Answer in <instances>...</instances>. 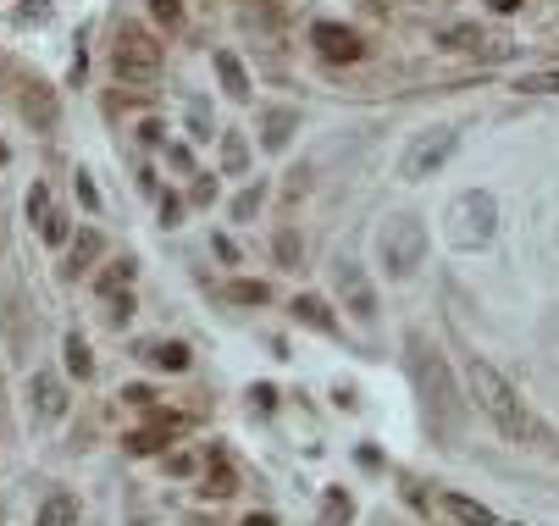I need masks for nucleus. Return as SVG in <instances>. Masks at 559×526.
<instances>
[{"label":"nucleus","instance_id":"1","mask_svg":"<svg viewBox=\"0 0 559 526\" xmlns=\"http://www.w3.org/2000/svg\"><path fill=\"white\" fill-rule=\"evenodd\" d=\"M465 388H471L476 410H482V416H488L493 427L504 432V438L521 443V438H532V432H537V427H532V410L521 405V394L504 383V377L488 366V360H476V355L465 360Z\"/></svg>","mask_w":559,"mask_h":526},{"label":"nucleus","instance_id":"2","mask_svg":"<svg viewBox=\"0 0 559 526\" xmlns=\"http://www.w3.org/2000/svg\"><path fill=\"white\" fill-rule=\"evenodd\" d=\"M410 371H416V388H421V399H427L438 432H443V438H454V432H460V394H454V383H449L443 355L421 333H410Z\"/></svg>","mask_w":559,"mask_h":526},{"label":"nucleus","instance_id":"3","mask_svg":"<svg viewBox=\"0 0 559 526\" xmlns=\"http://www.w3.org/2000/svg\"><path fill=\"white\" fill-rule=\"evenodd\" d=\"M443 233H449L454 250H482V244L499 233V200L488 189H465L460 200L443 211Z\"/></svg>","mask_w":559,"mask_h":526},{"label":"nucleus","instance_id":"4","mask_svg":"<svg viewBox=\"0 0 559 526\" xmlns=\"http://www.w3.org/2000/svg\"><path fill=\"white\" fill-rule=\"evenodd\" d=\"M111 72L122 84H155L161 78V39L139 23H122L117 45H111Z\"/></svg>","mask_w":559,"mask_h":526},{"label":"nucleus","instance_id":"5","mask_svg":"<svg viewBox=\"0 0 559 526\" xmlns=\"http://www.w3.org/2000/svg\"><path fill=\"white\" fill-rule=\"evenodd\" d=\"M377 250H382V266L388 277H410L427 255V228H421V216H393L388 228L377 233Z\"/></svg>","mask_w":559,"mask_h":526},{"label":"nucleus","instance_id":"6","mask_svg":"<svg viewBox=\"0 0 559 526\" xmlns=\"http://www.w3.org/2000/svg\"><path fill=\"white\" fill-rule=\"evenodd\" d=\"M454 144H460V133H454V128H427V133H416V139H410V150H405V161H399V178H405V183L432 178V172H438L443 161L454 156Z\"/></svg>","mask_w":559,"mask_h":526},{"label":"nucleus","instance_id":"7","mask_svg":"<svg viewBox=\"0 0 559 526\" xmlns=\"http://www.w3.org/2000/svg\"><path fill=\"white\" fill-rule=\"evenodd\" d=\"M338 294H344V311L355 316V322H371L377 316V294H371V283H366V272H360L355 261H338Z\"/></svg>","mask_w":559,"mask_h":526},{"label":"nucleus","instance_id":"8","mask_svg":"<svg viewBox=\"0 0 559 526\" xmlns=\"http://www.w3.org/2000/svg\"><path fill=\"white\" fill-rule=\"evenodd\" d=\"M310 45H316V56H327V61H360V56H366L360 34H355V28H344V23H316V28H310Z\"/></svg>","mask_w":559,"mask_h":526},{"label":"nucleus","instance_id":"9","mask_svg":"<svg viewBox=\"0 0 559 526\" xmlns=\"http://www.w3.org/2000/svg\"><path fill=\"white\" fill-rule=\"evenodd\" d=\"M28 410H34L39 421H61V416H67V388H61V377L34 371V377H28Z\"/></svg>","mask_w":559,"mask_h":526},{"label":"nucleus","instance_id":"10","mask_svg":"<svg viewBox=\"0 0 559 526\" xmlns=\"http://www.w3.org/2000/svg\"><path fill=\"white\" fill-rule=\"evenodd\" d=\"M438 45L443 50H488V56H504V50H510V39H488L476 23H449L438 34Z\"/></svg>","mask_w":559,"mask_h":526},{"label":"nucleus","instance_id":"11","mask_svg":"<svg viewBox=\"0 0 559 526\" xmlns=\"http://www.w3.org/2000/svg\"><path fill=\"white\" fill-rule=\"evenodd\" d=\"M294 128H299V111H294V106H272V111L261 117V144H266V150H288Z\"/></svg>","mask_w":559,"mask_h":526},{"label":"nucleus","instance_id":"12","mask_svg":"<svg viewBox=\"0 0 559 526\" xmlns=\"http://www.w3.org/2000/svg\"><path fill=\"white\" fill-rule=\"evenodd\" d=\"M211 61H216V78H222L227 95H233V100H250V72H244V61H238L233 50H216Z\"/></svg>","mask_w":559,"mask_h":526},{"label":"nucleus","instance_id":"13","mask_svg":"<svg viewBox=\"0 0 559 526\" xmlns=\"http://www.w3.org/2000/svg\"><path fill=\"white\" fill-rule=\"evenodd\" d=\"M443 510L454 515L460 526H499V515L488 510V504H476V499H465V493H443Z\"/></svg>","mask_w":559,"mask_h":526},{"label":"nucleus","instance_id":"14","mask_svg":"<svg viewBox=\"0 0 559 526\" xmlns=\"http://www.w3.org/2000/svg\"><path fill=\"white\" fill-rule=\"evenodd\" d=\"M294 316H299L305 327H316V333H338V322H333V311H327L322 294H299V299H294Z\"/></svg>","mask_w":559,"mask_h":526},{"label":"nucleus","instance_id":"15","mask_svg":"<svg viewBox=\"0 0 559 526\" xmlns=\"http://www.w3.org/2000/svg\"><path fill=\"white\" fill-rule=\"evenodd\" d=\"M205 499H227V493H238V477H233V466H227V455L216 449L211 455V466H205Z\"/></svg>","mask_w":559,"mask_h":526},{"label":"nucleus","instance_id":"16","mask_svg":"<svg viewBox=\"0 0 559 526\" xmlns=\"http://www.w3.org/2000/svg\"><path fill=\"white\" fill-rule=\"evenodd\" d=\"M172 432H178V421H155V427H139V432H133V438H128V449H133V455H155V449H167V443H172Z\"/></svg>","mask_w":559,"mask_h":526},{"label":"nucleus","instance_id":"17","mask_svg":"<svg viewBox=\"0 0 559 526\" xmlns=\"http://www.w3.org/2000/svg\"><path fill=\"white\" fill-rule=\"evenodd\" d=\"M23 117H28V122H39V128H56V100H50V89H45V84H28V95H23Z\"/></svg>","mask_w":559,"mask_h":526},{"label":"nucleus","instance_id":"18","mask_svg":"<svg viewBox=\"0 0 559 526\" xmlns=\"http://www.w3.org/2000/svg\"><path fill=\"white\" fill-rule=\"evenodd\" d=\"M34 526H78V499H72V493H50Z\"/></svg>","mask_w":559,"mask_h":526},{"label":"nucleus","instance_id":"19","mask_svg":"<svg viewBox=\"0 0 559 526\" xmlns=\"http://www.w3.org/2000/svg\"><path fill=\"white\" fill-rule=\"evenodd\" d=\"M139 360H150V366H161V371H189V349L183 344H144Z\"/></svg>","mask_w":559,"mask_h":526},{"label":"nucleus","instance_id":"20","mask_svg":"<svg viewBox=\"0 0 559 526\" xmlns=\"http://www.w3.org/2000/svg\"><path fill=\"white\" fill-rule=\"evenodd\" d=\"M61 355H67V371L78 377V383H89L95 377V355H89V344L78 333H67V344H61Z\"/></svg>","mask_w":559,"mask_h":526},{"label":"nucleus","instance_id":"21","mask_svg":"<svg viewBox=\"0 0 559 526\" xmlns=\"http://www.w3.org/2000/svg\"><path fill=\"white\" fill-rule=\"evenodd\" d=\"M100 250H106V239H100L95 228H84V233H78V239H72V255H67V266H72V272H84L89 261H100Z\"/></svg>","mask_w":559,"mask_h":526},{"label":"nucleus","instance_id":"22","mask_svg":"<svg viewBox=\"0 0 559 526\" xmlns=\"http://www.w3.org/2000/svg\"><path fill=\"white\" fill-rule=\"evenodd\" d=\"M521 95H559V67H543V72H521L515 78Z\"/></svg>","mask_w":559,"mask_h":526},{"label":"nucleus","instance_id":"23","mask_svg":"<svg viewBox=\"0 0 559 526\" xmlns=\"http://www.w3.org/2000/svg\"><path fill=\"white\" fill-rule=\"evenodd\" d=\"M222 167L227 172H244V167H250V144H244V133H222Z\"/></svg>","mask_w":559,"mask_h":526},{"label":"nucleus","instance_id":"24","mask_svg":"<svg viewBox=\"0 0 559 526\" xmlns=\"http://www.w3.org/2000/svg\"><path fill=\"white\" fill-rule=\"evenodd\" d=\"M227 299H233V305H266V299H272V288H266V283H250V277H238V283L227 288Z\"/></svg>","mask_w":559,"mask_h":526},{"label":"nucleus","instance_id":"25","mask_svg":"<svg viewBox=\"0 0 559 526\" xmlns=\"http://www.w3.org/2000/svg\"><path fill=\"white\" fill-rule=\"evenodd\" d=\"M128 283H133V261H122V266H111V272L100 277V294L111 299V294H122V288H128Z\"/></svg>","mask_w":559,"mask_h":526},{"label":"nucleus","instance_id":"26","mask_svg":"<svg viewBox=\"0 0 559 526\" xmlns=\"http://www.w3.org/2000/svg\"><path fill=\"white\" fill-rule=\"evenodd\" d=\"M39 239H45V244H67V216L50 211L45 222H39Z\"/></svg>","mask_w":559,"mask_h":526},{"label":"nucleus","instance_id":"27","mask_svg":"<svg viewBox=\"0 0 559 526\" xmlns=\"http://www.w3.org/2000/svg\"><path fill=\"white\" fill-rule=\"evenodd\" d=\"M45 216H50V189L34 183V189H28V222H45Z\"/></svg>","mask_w":559,"mask_h":526},{"label":"nucleus","instance_id":"28","mask_svg":"<svg viewBox=\"0 0 559 526\" xmlns=\"http://www.w3.org/2000/svg\"><path fill=\"white\" fill-rule=\"evenodd\" d=\"M150 12H155V23L178 28L183 23V0H150Z\"/></svg>","mask_w":559,"mask_h":526},{"label":"nucleus","instance_id":"29","mask_svg":"<svg viewBox=\"0 0 559 526\" xmlns=\"http://www.w3.org/2000/svg\"><path fill=\"white\" fill-rule=\"evenodd\" d=\"M255 211H261V189H244V194L233 200V216H238V222H250Z\"/></svg>","mask_w":559,"mask_h":526},{"label":"nucleus","instance_id":"30","mask_svg":"<svg viewBox=\"0 0 559 526\" xmlns=\"http://www.w3.org/2000/svg\"><path fill=\"white\" fill-rule=\"evenodd\" d=\"M349 510H355V504H349V499H344V493H327V526L349 521Z\"/></svg>","mask_w":559,"mask_h":526},{"label":"nucleus","instance_id":"31","mask_svg":"<svg viewBox=\"0 0 559 526\" xmlns=\"http://www.w3.org/2000/svg\"><path fill=\"white\" fill-rule=\"evenodd\" d=\"M178 216H183V200L178 194H161V228H178Z\"/></svg>","mask_w":559,"mask_h":526},{"label":"nucleus","instance_id":"32","mask_svg":"<svg viewBox=\"0 0 559 526\" xmlns=\"http://www.w3.org/2000/svg\"><path fill=\"white\" fill-rule=\"evenodd\" d=\"M128 316H133V299H128V288H122V294H111V322H128Z\"/></svg>","mask_w":559,"mask_h":526},{"label":"nucleus","instance_id":"33","mask_svg":"<svg viewBox=\"0 0 559 526\" xmlns=\"http://www.w3.org/2000/svg\"><path fill=\"white\" fill-rule=\"evenodd\" d=\"M277 255H283V261H299V239H294V233H277Z\"/></svg>","mask_w":559,"mask_h":526},{"label":"nucleus","instance_id":"34","mask_svg":"<svg viewBox=\"0 0 559 526\" xmlns=\"http://www.w3.org/2000/svg\"><path fill=\"white\" fill-rule=\"evenodd\" d=\"M122 399H128V405H155V394L144 383H133V388H122Z\"/></svg>","mask_w":559,"mask_h":526},{"label":"nucleus","instance_id":"35","mask_svg":"<svg viewBox=\"0 0 559 526\" xmlns=\"http://www.w3.org/2000/svg\"><path fill=\"white\" fill-rule=\"evenodd\" d=\"M78 194H84V205H89V211H100V194H95V183H89L84 172H78Z\"/></svg>","mask_w":559,"mask_h":526},{"label":"nucleus","instance_id":"36","mask_svg":"<svg viewBox=\"0 0 559 526\" xmlns=\"http://www.w3.org/2000/svg\"><path fill=\"white\" fill-rule=\"evenodd\" d=\"M167 471H172V477H189L194 460H189V455H172V460H167Z\"/></svg>","mask_w":559,"mask_h":526},{"label":"nucleus","instance_id":"37","mask_svg":"<svg viewBox=\"0 0 559 526\" xmlns=\"http://www.w3.org/2000/svg\"><path fill=\"white\" fill-rule=\"evenodd\" d=\"M250 399H255V405H261V410H272V405H277V394H272V383H261V388H255V394H250Z\"/></svg>","mask_w":559,"mask_h":526},{"label":"nucleus","instance_id":"38","mask_svg":"<svg viewBox=\"0 0 559 526\" xmlns=\"http://www.w3.org/2000/svg\"><path fill=\"white\" fill-rule=\"evenodd\" d=\"M194 200H200V205H205V200H216V178H205V183H194Z\"/></svg>","mask_w":559,"mask_h":526},{"label":"nucleus","instance_id":"39","mask_svg":"<svg viewBox=\"0 0 559 526\" xmlns=\"http://www.w3.org/2000/svg\"><path fill=\"white\" fill-rule=\"evenodd\" d=\"M238 526H277V521H272V515H266V510H250V515H244V521H238Z\"/></svg>","mask_w":559,"mask_h":526},{"label":"nucleus","instance_id":"40","mask_svg":"<svg viewBox=\"0 0 559 526\" xmlns=\"http://www.w3.org/2000/svg\"><path fill=\"white\" fill-rule=\"evenodd\" d=\"M488 6H493V12H499V17H510V12H521V0H488Z\"/></svg>","mask_w":559,"mask_h":526},{"label":"nucleus","instance_id":"41","mask_svg":"<svg viewBox=\"0 0 559 526\" xmlns=\"http://www.w3.org/2000/svg\"><path fill=\"white\" fill-rule=\"evenodd\" d=\"M6 161H12V150H6V144H0V167H6Z\"/></svg>","mask_w":559,"mask_h":526}]
</instances>
